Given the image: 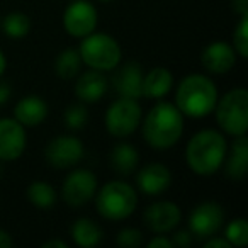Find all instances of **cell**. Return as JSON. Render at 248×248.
Wrapping results in <instances>:
<instances>
[{
	"label": "cell",
	"instance_id": "cell-1",
	"mask_svg": "<svg viewBox=\"0 0 248 248\" xmlns=\"http://www.w3.org/2000/svg\"><path fill=\"white\" fill-rule=\"evenodd\" d=\"M184 133V114L175 104L156 102L143 123V138L152 148L167 150L179 143Z\"/></svg>",
	"mask_w": 248,
	"mask_h": 248
},
{
	"label": "cell",
	"instance_id": "cell-2",
	"mask_svg": "<svg viewBox=\"0 0 248 248\" xmlns=\"http://www.w3.org/2000/svg\"><path fill=\"white\" fill-rule=\"evenodd\" d=\"M226 152V140L219 131L202 129L187 143L186 162L197 175H213L223 167Z\"/></svg>",
	"mask_w": 248,
	"mask_h": 248
},
{
	"label": "cell",
	"instance_id": "cell-3",
	"mask_svg": "<svg viewBox=\"0 0 248 248\" xmlns=\"http://www.w3.org/2000/svg\"><path fill=\"white\" fill-rule=\"evenodd\" d=\"M216 102L217 89L206 75H189L177 87L175 106L187 117H206L214 110Z\"/></svg>",
	"mask_w": 248,
	"mask_h": 248
},
{
	"label": "cell",
	"instance_id": "cell-4",
	"mask_svg": "<svg viewBox=\"0 0 248 248\" xmlns=\"http://www.w3.org/2000/svg\"><path fill=\"white\" fill-rule=\"evenodd\" d=\"M136 206H138L136 190L128 182H121V180L107 182L95 197L97 213L109 221L126 219L135 213Z\"/></svg>",
	"mask_w": 248,
	"mask_h": 248
},
{
	"label": "cell",
	"instance_id": "cell-5",
	"mask_svg": "<svg viewBox=\"0 0 248 248\" xmlns=\"http://www.w3.org/2000/svg\"><path fill=\"white\" fill-rule=\"evenodd\" d=\"M80 43V58L89 68L99 72H110L121 63L123 51L112 36L104 32H90Z\"/></svg>",
	"mask_w": 248,
	"mask_h": 248
},
{
	"label": "cell",
	"instance_id": "cell-6",
	"mask_svg": "<svg viewBox=\"0 0 248 248\" xmlns=\"http://www.w3.org/2000/svg\"><path fill=\"white\" fill-rule=\"evenodd\" d=\"M219 128L231 136H243L248 131V92L233 89L214 107Z\"/></svg>",
	"mask_w": 248,
	"mask_h": 248
},
{
	"label": "cell",
	"instance_id": "cell-7",
	"mask_svg": "<svg viewBox=\"0 0 248 248\" xmlns=\"http://www.w3.org/2000/svg\"><path fill=\"white\" fill-rule=\"evenodd\" d=\"M141 121V106L136 99L119 97L106 112V129L116 138H126L138 129Z\"/></svg>",
	"mask_w": 248,
	"mask_h": 248
},
{
	"label": "cell",
	"instance_id": "cell-8",
	"mask_svg": "<svg viewBox=\"0 0 248 248\" xmlns=\"http://www.w3.org/2000/svg\"><path fill=\"white\" fill-rule=\"evenodd\" d=\"M83 145L77 136L62 135L53 138L45 150V156L53 169L66 170L75 167L83 158Z\"/></svg>",
	"mask_w": 248,
	"mask_h": 248
},
{
	"label": "cell",
	"instance_id": "cell-9",
	"mask_svg": "<svg viewBox=\"0 0 248 248\" xmlns=\"http://www.w3.org/2000/svg\"><path fill=\"white\" fill-rule=\"evenodd\" d=\"M224 223V211L217 202L206 201L194 207L189 216V231L197 240H207L216 234Z\"/></svg>",
	"mask_w": 248,
	"mask_h": 248
},
{
	"label": "cell",
	"instance_id": "cell-10",
	"mask_svg": "<svg viewBox=\"0 0 248 248\" xmlns=\"http://www.w3.org/2000/svg\"><path fill=\"white\" fill-rule=\"evenodd\" d=\"M99 14L97 9L87 0H75L66 7L63 14V26L65 31L73 38H85L95 31Z\"/></svg>",
	"mask_w": 248,
	"mask_h": 248
},
{
	"label": "cell",
	"instance_id": "cell-11",
	"mask_svg": "<svg viewBox=\"0 0 248 248\" xmlns=\"http://www.w3.org/2000/svg\"><path fill=\"white\" fill-rule=\"evenodd\" d=\"M97 192V177L90 170L77 169L63 182L62 196L72 207H82Z\"/></svg>",
	"mask_w": 248,
	"mask_h": 248
},
{
	"label": "cell",
	"instance_id": "cell-12",
	"mask_svg": "<svg viewBox=\"0 0 248 248\" xmlns=\"http://www.w3.org/2000/svg\"><path fill=\"white\" fill-rule=\"evenodd\" d=\"M26 150V129L16 117L0 119V162H14Z\"/></svg>",
	"mask_w": 248,
	"mask_h": 248
},
{
	"label": "cell",
	"instance_id": "cell-13",
	"mask_svg": "<svg viewBox=\"0 0 248 248\" xmlns=\"http://www.w3.org/2000/svg\"><path fill=\"white\" fill-rule=\"evenodd\" d=\"M182 219L180 207L175 202L170 201H160L152 206L146 207L145 211V223L155 233H169L175 230Z\"/></svg>",
	"mask_w": 248,
	"mask_h": 248
},
{
	"label": "cell",
	"instance_id": "cell-14",
	"mask_svg": "<svg viewBox=\"0 0 248 248\" xmlns=\"http://www.w3.org/2000/svg\"><path fill=\"white\" fill-rule=\"evenodd\" d=\"M112 77V85L121 97L128 99H140L143 97V68L135 62L124 63L123 66L117 65Z\"/></svg>",
	"mask_w": 248,
	"mask_h": 248
},
{
	"label": "cell",
	"instance_id": "cell-15",
	"mask_svg": "<svg viewBox=\"0 0 248 248\" xmlns=\"http://www.w3.org/2000/svg\"><path fill=\"white\" fill-rule=\"evenodd\" d=\"M236 56L238 55L233 45L226 41H214L204 48L201 62L207 72L214 73V75H224L234 66Z\"/></svg>",
	"mask_w": 248,
	"mask_h": 248
},
{
	"label": "cell",
	"instance_id": "cell-16",
	"mask_svg": "<svg viewBox=\"0 0 248 248\" xmlns=\"http://www.w3.org/2000/svg\"><path fill=\"white\" fill-rule=\"evenodd\" d=\"M172 184V172L163 163H148L136 175V186L146 196H160Z\"/></svg>",
	"mask_w": 248,
	"mask_h": 248
},
{
	"label": "cell",
	"instance_id": "cell-17",
	"mask_svg": "<svg viewBox=\"0 0 248 248\" xmlns=\"http://www.w3.org/2000/svg\"><path fill=\"white\" fill-rule=\"evenodd\" d=\"M107 92V80L102 72L92 70L82 73L75 83V93L82 102L92 104L100 100Z\"/></svg>",
	"mask_w": 248,
	"mask_h": 248
},
{
	"label": "cell",
	"instance_id": "cell-18",
	"mask_svg": "<svg viewBox=\"0 0 248 248\" xmlns=\"http://www.w3.org/2000/svg\"><path fill=\"white\" fill-rule=\"evenodd\" d=\"M48 116V104L39 95H26L16 104L14 117L28 128L39 126Z\"/></svg>",
	"mask_w": 248,
	"mask_h": 248
},
{
	"label": "cell",
	"instance_id": "cell-19",
	"mask_svg": "<svg viewBox=\"0 0 248 248\" xmlns=\"http://www.w3.org/2000/svg\"><path fill=\"white\" fill-rule=\"evenodd\" d=\"M230 153L226 152V167L224 172L231 180H243L248 172V141L247 136H234Z\"/></svg>",
	"mask_w": 248,
	"mask_h": 248
},
{
	"label": "cell",
	"instance_id": "cell-20",
	"mask_svg": "<svg viewBox=\"0 0 248 248\" xmlns=\"http://www.w3.org/2000/svg\"><path fill=\"white\" fill-rule=\"evenodd\" d=\"M173 77L169 68L156 66L143 77V97L160 100L172 90Z\"/></svg>",
	"mask_w": 248,
	"mask_h": 248
},
{
	"label": "cell",
	"instance_id": "cell-21",
	"mask_svg": "<svg viewBox=\"0 0 248 248\" xmlns=\"http://www.w3.org/2000/svg\"><path fill=\"white\" fill-rule=\"evenodd\" d=\"M140 162L136 148L129 143H119L110 152V169L119 175H131Z\"/></svg>",
	"mask_w": 248,
	"mask_h": 248
},
{
	"label": "cell",
	"instance_id": "cell-22",
	"mask_svg": "<svg viewBox=\"0 0 248 248\" xmlns=\"http://www.w3.org/2000/svg\"><path fill=\"white\" fill-rule=\"evenodd\" d=\"M72 238L78 247L82 248H93L102 240V230L89 217H80L72 224Z\"/></svg>",
	"mask_w": 248,
	"mask_h": 248
},
{
	"label": "cell",
	"instance_id": "cell-23",
	"mask_svg": "<svg viewBox=\"0 0 248 248\" xmlns=\"http://www.w3.org/2000/svg\"><path fill=\"white\" fill-rule=\"evenodd\" d=\"M82 68V58H80L78 49H65L56 56L55 62V72L60 78L72 80L78 75Z\"/></svg>",
	"mask_w": 248,
	"mask_h": 248
},
{
	"label": "cell",
	"instance_id": "cell-24",
	"mask_svg": "<svg viewBox=\"0 0 248 248\" xmlns=\"http://www.w3.org/2000/svg\"><path fill=\"white\" fill-rule=\"evenodd\" d=\"M28 194L29 202L34 204L38 209H51L56 202V190L53 189V186H49L48 182L43 180H36L26 190Z\"/></svg>",
	"mask_w": 248,
	"mask_h": 248
},
{
	"label": "cell",
	"instance_id": "cell-25",
	"mask_svg": "<svg viewBox=\"0 0 248 248\" xmlns=\"http://www.w3.org/2000/svg\"><path fill=\"white\" fill-rule=\"evenodd\" d=\"M31 31V19L24 12H11L4 19V32L12 39H21Z\"/></svg>",
	"mask_w": 248,
	"mask_h": 248
},
{
	"label": "cell",
	"instance_id": "cell-26",
	"mask_svg": "<svg viewBox=\"0 0 248 248\" xmlns=\"http://www.w3.org/2000/svg\"><path fill=\"white\" fill-rule=\"evenodd\" d=\"M224 238L231 247H245L248 243V223L245 217L233 219L224 230Z\"/></svg>",
	"mask_w": 248,
	"mask_h": 248
},
{
	"label": "cell",
	"instance_id": "cell-27",
	"mask_svg": "<svg viewBox=\"0 0 248 248\" xmlns=\"http://www.w3.org/2000/svg\"><path fill=\"white\" fill-rule=\"evenodd\" d=\"M233 48L240 58L248 56V16H241L240 24L233 32Z\"/></svg>",
	"mask_w": 248,
	"mask_h": 248
},
{
	"label": "cell",
	"instance_id": "cell-28",
	"mask_svg": "<svg viewBox=\"0 0 248 248\" xmlns=\"http://www.w3.org/2000/svg\"><path fill=\"white\" fill-rule=\"evenodd\" d=\"M89 121V112L83 106L80 104H75V106H70L68 109L65 110V124L66 128L72 129V131H78Z\"/></svg>",
	"mask_w": 248,
	"mask_h": 248
},
{
	"label": "cell",
	"instance_id": "cell-29",
	"mask_svg": "<svg viewBox=\"0 0 248 248\" xmlns=\"http://www.w3.org/2000/svg\"><path fill=\"white\" fill-rule=\"evenodd\" d=\"M143 243V234L136 228H124L117 234V245L123 248H138Z\"/></svg>",
	"mask_w": 248,
	"mask_h": 248
},
{
	"label": "cell",
	"instance_id": "cell-30",
	"mask_svg": "<svg viewBox=\"0 0 248 248\" xmlns=\"http://www.w3.org/2000/svg\"><path fill=\"white\" fill-rule=\"evenodd\" d=\"M192 238L194 236L189 230H180L173 234L172 245L173 247H179V248H187V247H190V243H192Z\"/></svg>",
	"mask_w": 248,
	"mask_h": 248
},
{
	"label": "cell",
	"instance_id": "cell-31",
	"mask_svg": "<svg viewBox=\"0 0 248 248\" xmlns=\"http://www.w3.org/2000/svg\"><path fill=\"white\" fill-rule=\"evenodd\" d=\"M146 247L148 248H173V245H172V240H169L167 236H162V234H160V236L152 238Z\"/></svg>",
	"mask_w": 248,
	"mask_h": 248
},
{
	"label": "cell",
	"instance_id": "cell-32",
	"mask_svg": "<svg viewBox=\"0 0 248 248\" xmlns=\"http://www.w3.org/2000/svg\"><path fill=\"white\" fill-rule=\"evenodd\" d=\"M231 245L228 243L226 238H217V236H209L204 243V248H230Z\"/></svg>",
	"mask_w": 248,
	"mask_h": 248
},
{
	"label": "cell",
	"instance_id": "cell-33",
	"mask_svg": "<svg viewBox=\"0 0 248 248\" xmlns=\"http://www.w3.org/2000/svg\"><path fill=\"white\" fill-rule=\"evenodd\" d=\"M233 9L240 16H248V0H233Z\"/></svg>",
	"mask_w": 248,
	"mask_h": 248
},
{
	"label": "cell",
	"instance_id": "cell-34",
	"mask_svg": "<svg viewBox=\"0 0 248 248\" xmlns=\"http://www.w3.org/2000/svg\"><path fill=\"white\" fill-rule=\"evenodd\" d=\"M11 87L9 83H0V106H4L9 99H11Z\"/></svg>",
	"mask_w": 248,
	"mask_h": 248
},
{
	"label": "cell",
	"instance_id": "cell-35",
	"mask_svg": "<svg viewBox=\"0 0 248 248\" xmlns=\"http://www.w3.org/2000/svg\"><path fill=\"white\" fill-rule=\"evenodd\" d=\"M12 247V238L7 231L0 230V248H11Z\"/></svg>",
	"mask_w": 248,
	"mask_h": 248
},
{
	"label": "cell",
	"instance_id": "cell-36",
	"mask_svg": "<svg viewBox=\"0 0 248 248\" xmlns=\"http://www.w3.org/2000/svg\"><path fill=\"white\" fill-rule=\"evenodd\" d=\"M43 247H45V248H66L68 245H66L65 241H62V240H51V241H46V243H43Z\"/></svg>",
	"mask_w": 248,
	"mask_h": 248
},
{
	"label": "cell",
	"instance_id": "cell-37",
	"mask_svg": "<svg viewBox=\"0 0 248 248\" xmlns=\"http://www.w3.org/2000/svg\"><path fill=\"white\" fill-rule=\"evenodd\" d=\"M5 68H7V58H5V55L2 51H0V77L4 75Z\"/></svg>",
	"mask_w": 248,
	"mask_h": 248
},
{
	"label": "cell",
	"instance_id": "cell-38",
	"mask_svg": "<svg viewBox=\"0 0 248 248\" xmlns=\"http://www.w3.org/2000/svg\"><path fill=\"white\" fill-rule=\"evenodd\" d=\"M100 2H110V0H100Z\"/></svg>",
	"mask_w": 248,
	"mask_h": 248
},
{
	"label": "cell",
	"instance_id": "cell-39",
	"mask_svg": "<svg viewBox=\"0 0 248 248\" xmlns=\"http://www.w3.org/2000/svg\"><path fill=\"white\" fill-rule=\"evenodd\" d=\"M0 173H2V167H0Z\"/></svg>",
	"mask_w": 248,
	"mask_h": 248
}]
</instances>
